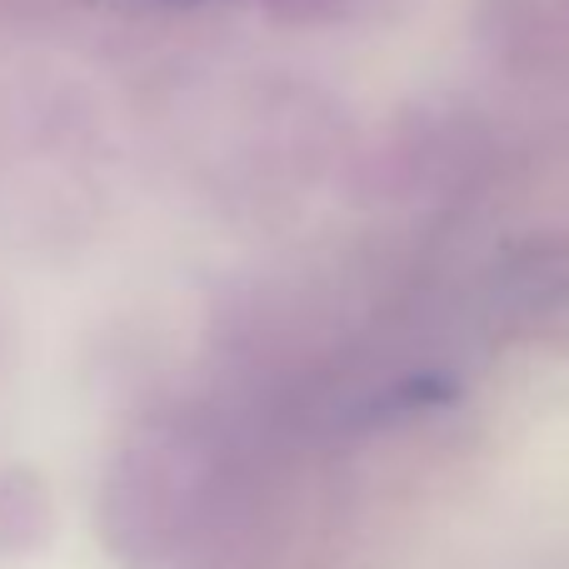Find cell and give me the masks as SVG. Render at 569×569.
<instances>
[]
</instances>
